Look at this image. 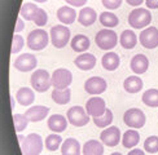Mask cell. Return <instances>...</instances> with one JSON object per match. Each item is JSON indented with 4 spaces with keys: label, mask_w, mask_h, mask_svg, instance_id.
I'll list each match as a JSON object with an SVG mask.
<instances>
[{
    "label": "cell",
    "mask_w": 158,
    "mask_h": 155,
    "mask_svg": "<svg viewBox=\"0 0 158 155\" xmlns=\"http://www.w3.org/2000/svg\"><path fill=\"white\" fill-rule=\"evenodd\" d=\"M30 81H31V87L34 88L36 92H47V90L51 88L52 85V76L49 75V73L47 70H43V69H39L35 70L32 73L31 78H30Z\"/></svg>",
    "instance_id": "cell-1"
},
{
    "label": "cell",
    "mask_w": 158,
    "mask_h": 155,
    "mask_svg": "<svg viewBox=\"0 0 158 155\" xmlns=\"http://www.w3.org/2000/svg\"><path fill=\"white\" fill-rule=\"evenodd\" d=\"M21 150L23 155H39L43 150V141L38 133H30L26 136L21 144Z\"/></svg>",
    "instance_id": "cell-2"
},
{
    "label": "cell",
    "mask_w": 158,
    "mask_h": 155,
    "mask_svg": "<svg viewBox=\"0 0 158 155\" xmlns=\"http://www.w3.org/2000/svg\"><path fill=\"white\" fill-rule=\"evenodd\" d=\"M49 36L43 29H35L27 35V47L32 50H42L48 45Z\"/></svg>",
    "instance_id": "cell-3"
},
{
    "label": "cell",
    "mask_w": 158,
    "mask_h": 155,
    "mask_svg": "<svg viewBox=\"0 0 158 155\" xmlns=\"http://www.w3.org/2000/svg\"><path fill=\"white\" fill-rule=\"evenodd\" d=\"M95 42L97 44V47L100 49H104V50H110L113 49L117 43H118V36L117 34L110 30V29H104V30H100L96 34V38H95Z\"/></svg>",
    "instance_id": "cell-4"
},
{
    "label": "cell",
    "mask_w": 158,
    "mask_h": 155,
    "mask_svg": "<svg viewBox=\"0 0 158 155\" xmlns=\"http://www.w3.org/2000/svg\"><path fill=\"white\" fill-rule=\"evenodd\" d=\"M152 21V14L148 9L144 8H135L128 16V23L134 29H143L148 26Z\"/></svg>",
    "instance_id": "cell-5"
},
{
    "label": "cell",
    "mask_w": 158,
    "mask_h": 155,
    "mask_svg": "<svg viewBox=\"0 0 158 155\" xmlns=\"http://www.w3.org/2000/svg\"><path fill=\"white\" fill-rule=\"evenodd\" d=\"M70 40V30L66 26L56 25L51 29V42L56 48H64Z\"/></svg>",
    "instance_id": "cell-6"
},
{
    "label": "cell",
    "mask_w": 158,
    "mask_h": 155,
    "mask_svg": "<svg viewBox=\"0 0 158 155\" xmlns=\"http://www.w3.org/2000/svg\"><path fill=\"white\" fill-rule=\"evenodd\" d=\"M123 121L124 124L130 128H135V129H139L143 128L145 125V114H144L140 109H128L126 113L123 115Z\"/></svg>",
    "instance_id": "cell-7"
},
{
    "label": "cell",
    "mask_w": 158,
    "mask_h": 155,
    "mask_svg": "<svg viewBox=\"0 0 158 155\" xmlns=\"http://www.w3.org/2000/svg\"><path fill=\"white\" fill-rule=\"evenodd\" d=\"M66 116L70 124L74 127H83L88 124L89 121V115L82 106H73L71 109H69Z\"/></svg>",
    "instance_id": "cell-8"
},
{
    "label": "cell",
    "mask_w": 158,
    "mask_h": 155,
    "mask_svg": "<svg viewBox=\"0 0 158 155\" xmlns=\"http://www.w3.org/2000/svg\"><path fill=\"white\" fill-rule=\"evenodd\" d=\"M73 81V74L68 69H57L52 74V87L57 89L69 88Z\"/></svg>",
    "instance_id": "cell-9"
},
{
    "label": "cell",
    "mask_w": 158,
    "mask_h": 155,
    "mask_svg": "<svg viewBox=\"0 0 158 155\" xmlns=\"http://www.w3.org/2000/svg\"><path fill=\"white\" fill-rule=\"evenodd\" d=\"M140 43L144 48L147 49H153L158 47V29L150 26L147 27L145 30L141 31V34L139 35Z\"/></svg>",
    "instance_id": "cell-10"
},
{
    "label": "cell",
    "mask_w": 158,
    "mask_h": 155,
    "mask_svg": "<svg viewBox=\"0 0 158 155\" xmlns=\"http://www.w3.org/2000/svg\"><path fill=\"white\" fill-rule=\"evenodd\" d=\"M85 111H87L89 116L97 118V116H101L105 114L106 103H105L104 98H101V97H92L85 103Z\"/></svg>",
    "instance_id": "cell-11"
},
{
    "label": "cell",
    "mask_w": 158,
    "mask_h": 155,
    "mask_svg": "<svg viewBox=\"0 0 158 155\" xmlns=\"http://www.w3.org/2000/svg\"><path fill=\"white\" fill-rule=\"evenodd\" d=\"M106 81L104 78L100 76H92L84 83V90L89 94H101L106 90Z\"/></svg>",
    "instance_id": "cell-12"
},
{
    "label": "cell",
    "mask_w": 158,
    "mask_h": 155,
    "mask_svg": "<svg viewBox=\"0 0 158 155\" xmlns=\"http://www.w3.org/2000/svg\"><path fill=\"white\" fill-rule=\"evenodd\" d=\"M36 57L32 56L30 53H23L21 54L19 57L16 58L15 63H13V66H15L18 71H22V73H29V71L34 70L36 67Z\"/></svg>",
    "instance_id": "cell-13"
},
{
    "label": "cell",
    "mask_w": 158,
    "mask_h": 155,
    "mask_svg": "<svg viewBox=\"0 0 158 155\" xmlns=\"http://www.w3.org/2000/svg\"><path fill=\"white\" fill-rule=\"evenodd\" d=\"M100 140L106 146H117L121 141V131L118 127H109L100 133Z\"/></svg>",
    "instance_id": "cell-14"
},
{
    "label": "cell",
    "mask_w": 158,
    "mask_h": 155,
    "mask_svg": "<svg viewBox=\"0 0 158 155\" xmlns=\"http://www.w3.org/2000/svg\"><path fill=\"white\" fill-rule=\"evenodd\" d=\"M49 113V109L47 106H42V105H38V106H31L30 109L26 110V118L29 119V121L31 123H36V121H40L44 118H47V115Z\"/></svg>",
    "instance_id": "cell-15"
},
{
    "label": "cell",
    "mask_w": 158,
    "mask_h": 155,
    "mask_svg": "<svg viewBox=\"0 0 158 155\" xmlns=\"http://www.w3.org/2000/svg\"><path fill=\"white\" fill-rule=\"evenodd\" d=\"M130 67L137 75L144 74L148 70V67H149V60H148V57L141 54V53L134 56L132 60H131V62H130Z\"/></svg>",
    "instance_id": "cell-16"
},
{
    "label": "cell",
    "mask_w": 158,
    "mask_h": 155,
    "mask_svg": "<svg viewBox=\"0 0 158 155\" xmlns=\"http://www.w3.org/2000/svg\"><path fill=\"white\" fill-rule=\"evenodd\" d=\"M74 63L78 69H81L83 71H88L96 66V57L91 53H82L75 58Z\"/></svg>",
    "instance_id": "cell-17"
},
{
    "label": "cell",
    "mask_w": 158,
    "mask_h": 155,
    "mask_svg": "<svg viewBox=\"0 0 158 155\" xmlns=\"http://www.w3.org/2000/svg\"><path fill=\"white\" fill-rule=\"evenodd\" d=\"M68 127V120L64 115L60 114H53L49 116L48 119V128L51 129L52 132H56V133H61L64 132Z\"/></svg>",
    "instance_id": "cell-18"
},
{
    "label": "cell",
    "mask_w": 158,
    "mask_h": 155,
    "mask_svg": "<svg viewBox=\"0 0 158 155\" xmlns=\"http://www.w3.org/2000/svg\"><path fill=\"white\" fill-rule=\"evenodd\" d=\"M57 18H58V21H60L61 23H64V25H71L77 18V12L71 8V6L65 5V6L58 8Z\"/></svg>",
    "instance_id": "cell-19"
},
{
    "label": "cell",
    "mask_w": 158,
    "mask_h": 155,
    "mask_svg": "<svg viewBox=\"0 0 158 155\" xmlns=\"http://www.w3.org/2000/svg\"><path fill=\"white\" fill-rule=\"evenodd\" d=\"M16 100L18 101L19 105L22 106H30L32 102L35 100V94L32 92L31 88H27V87H22L17 90L16 93Z\"/></svg>",
    "instance_id": "cell-20"
},
{
    "label": "cell",
    "mask_w": 158,
    "mask_h": 155,
    "mask_svg": "<svg viewBox=\"0 0 158 155\" xmlns=\"http://www.w3.org/2000/svg\"><path fill=\"white\" fill-rule=\"evenodd\" d=\"M70 45H71V49H73L74 52H78V53H84V52L89 48L91 42H89L88 36L78 34V35L73 36V40H71Z\"/></svg>",
    "instance_id": "cell-21"
},
{
    "label": "cell",
    "mask_w": 158,
    "mask_h": 155,
    "mask_svg": "<svg viewBox=\"0 0 158 155\" xmlns=\"http://www.w3.org/2000/svg\"><path fill=\"white\" fill-rule=\"evenodd\" d=\"M81 144L75 138H68L62 142L61 154L62 155H81Z\"/></svg>",
    "instance_id": "cell-22"
},
{
    "label": "cell",
    "mask_w": 158,
    "mask_h": 155,
    "mask_svg": "<svg viewBox=\"0 0 158 155\" xmlns=\"http://www.w3.org/2000/svg\"><path fill=\"white\" fill-rule=\"evenodd\" d=\"M121 63V60H119V56L114 52H108L106 54H104V57L101 58V65L105 70L108 71H114L118 69Z\"/></svg>",
    "instance_id": "cell-23"
},
{
    "label": "cell",
    "mask_w": 158,
    "mask_h": 155,
    "mask_svg": "<svg viewBox=\"0 0 158 155\" xmlns=\"http://www.w3.org/2000/svg\"><path fill=\"white\" fill-rule=\"evenodd\" d=\"M83 155H102L104 145L102 142L96 140H89L83 145Z\"/></svg>",
    "instance_id": "cell-24"
},
{
    "label": "cell",
    "mask_w": 158,
    "mask_h": 155,
    "mask_svg": "<svg viewBox=\"0 0 158 155\" xmlns=\"http://www.w3.org/2000/svg\"><path fill=\"white\" fill-rule=\"evenodd\" d=\"M96 18H97V14H96L95 9L89 8V6H85V8H83L79 12L78 21L82 26H91L92 23H95Z\"/></svg>",
    "instance_id": "cell-25"
},
{
    "label": "cell",
    "mask_w": 158,
    "mask_h": 155,
    "mask_svg": "<svg viewBox=\"0 0 158 155\" xmlns=\"http://www.w3.org/2000/svg\"><path fill=\"white\" fill-rule=\"evenodd\" d=\"M140 141V134L135 129H128L124 132L123 137H122V145L126 149H132L135 147Z\"/></svg>",
    "instance_id": "cell-26"
},
{
    "label": "cell",
    "mask_w": 158,
    "mask_h": 155,
    "mask_svg": "<svg viewBox=\"0 0 158 155\" xmlns=\"http://www.w3.org/2000/svg\"><path fill=\"white\" fill-rule=\"evenodd\" d=\"M121 45L124 49H132L136 47V43H137V35L132 30H124L122 34H121Z\"/></svg>",
    "instance_id": "cell-27"
},
{
    "label": "cell",
    "mask_w": 158,
    "mask_h": 155,
    "mask_svg": "<svg viewBox=\"0 0 158 155\" xmlns=\"http://www.w3.org/2000/svg\"><path fill=\"white\" fill-rule=\"evenodd\" d=\"M70 96H71L70 88H65V89L55 88L52 90V100H53L57 105H66V103H69Z\"/></svg>",
    "instance_id": "cell-28"
},
{
    "label": "cell",
    "mask_w": 158,
    "mask_h": 155,
    "mask_svg": "<svg viewBox=\"0 0 158 155\" xmlns=\"http://www.w3.org/2000/svg\"><path fill=\"white\" fill-rule=\"evenodd\" d=\"M123 88L128 93H137L140 92L143 88V80L137 76H128L126 80L123 81Z\"/></svg>",
    "instance_id": "cell-29"
},
{
    "label": "cell",
    "mask_w": 158,
    "mask_h": 155,
    "mask_svg": "<svg viewBox=\"0 0 158 155\" xmlns=\"http://www.w3.org/2000/svg\"><path fill=\"white\" fill-rule=\"evenodd\" d=\"M143 102L149 107H158V89H148L141 97Z\"/></svg>",
    "instance_id": "cell-30"
},
{
    "label": "cell",
    "mask_w": 158,
    "mask_h": 155,
    "mask_svg": "<svg viewBox=\"0 0 158 155\" xmlns=\"http://www.w3.org/2000/svg\"><path fill=\"white\" fill-rule=\"evenodd\" d=\"M118 22H119L118 17L115 14H113V13H110V12H102L100 14V23L102 26H105V27H108V29L115 27V26L118 25Z\"/></svg>",
    "instance_id": "cell-31"
},
{
    "label": "cell",
    "mask_w": 158,
    "mask_h": 155,
    "mask_svg": "<svg viewBox=\"0 0 158 155\" xmlns=\"http://www.w3.org/2000/svg\"><path fill=\"white\" fill-rule=\"evenodd\" d=\"M38 8L39 6L35 5L34 3H25L21 8V12H19V16L25 19H27V21H32V18H34Z\"/></svg>",
    "instance_id": "cell-32"
},
{
    "label": "cell",
    "mask_w": 158,
    "mask_h": 155,
    "mask_svg": "<svg viewBox=\"0 0 158 155\" xmlns=\"http://www.w3.org/2000/svg\"><path fill=\"white\" fill-rule=\"evenodd\" d=\"M111 121H113V113H111L109 109H106V111H105L104 115L97 116V118H94L95 125L98 127V128H105V127H108V125L111 124Z\"/></svg>",
    "instance_id": "cell-33"
},
{
    "label": "cell",
    "mask_w": 158,
    "mask_h": 155,
    "mask_svg": "<svg viewBox=\"0 0 158 155\" xmlns=\"http://www.w3.org/2000/svg\"><path fill=\"white\" fill-rule=\"evenodd\" d=\"M13 121H15L16 132L21 133V132H23L26 129V127H27L29 119L26 118L25 114H15V115H13Z\"/></svg>",
    "instance_id": "cell-34"
},
{
    "label": "cell",
    "mask_w": 158,
    "mask_h": 155,
    "mask_svg": "<svg viewBox=\"0 0 158 155\" xmlns=\"http://www.w3.org/2000/svg\"><path fill=\"white\" fill-rule=\"evenodd\" d=\"M62 144V138L58 134H49L47 138H45V147L48 149L49 151H56L58 147Z\"/></svg>",
    "instance_id": "cell-35"
},
{
    "label": "cell",
    "mask_w": 158,
    "mask_h": 155,
    "mask_svg": "<svg viewBox=\"0 0 158 155\" xmlns=\"http://www.w3.org/2000/svg\"><path fill=\"white\" fill-rule=\"evenodd\" d=\"M144 150L150 154L158 153V136H149L144 142Z\"/></svg>",
    "instance_id": "cell-36"
},
{
    "label": "cell",
    "mask_w": 158,
    "mask_h": 155,
    "mask_svg": "<svg viewBox=\"0 0 158 155\" xmlns=\"http://www.w3.org/2000/svg\"><path fill=\"white\" fill-rule=\"evenodd\" d=\"M32 22H34L36 26H39V27L45 26V23L48 22V14H47V12H45L44 9H42V8H38L34 18H32Z\"/></svg>",
    "instance_id": "cell-37"
},
{
    "label": "cell",
    "mask_w": 158,
    "mask_h": 155,
    "mask_svg": "<svg viewBox=\"0 0 158 155\" xmlns=\"http://www.w3.org/2000/svg\"><path fill=\"white\" fill-rule=\"evenodd\" d=\"M22 48H23V38L19 36L18 34H16L15 36H13V43H12L10 52L15 54V53H18V52L21 50Z\"/></svg>",
    "instance_id": "cell-38"
},
{
    "label": "cell",
    "mask_w": 158,
    "mask_h": 155,
    "mask_svg": "<svg viewBox=\"0 0 158 155\" xmlns=\"http://www.w3.org/2000/svg\"><path fill=\"white\" fill-rule=\"evenodd\" d=\"M102 5L108 9H118L121 6L123 0H101Z\"/></svg>",
    "instance_id": "cell-39"
},
{
    "label": "cell",
    "mask_w": 158,
    "mask_h": 155,
    "mask_svg": "<svg viewBox=\"0 0 158 155\" xmlns=\"http://www.w3.org/2000/svg\"><path fill=\"white\" fill-rule=\"evenodd\" d=\"M69 5H73V6H83L87 3V0H65Z\"/></svg>",
    "instance_id": "cell-40"
},
{
    "label": "cell",
    "mask_w": 158,
    "mask_h": 155,
    "mask_svg": "<svg viewBox=\"0 0 158 155\" xmlns=\"http://www.w3.org/2000/svg\"><path fill=\"white\" fill-rule=\"evenodd\" d=\"M145 5L149 9H158V0H145Z\"/></svg>",
    "instance_id": "cell-41"
},
{
    "label": "cell",
    "mask_w": 158,
    "mask_h": 155,
    "mask_svg": "<svg viewBox=\"0 0 158 155\" xmlns=\"http://www.w3.org/2000/svg\"><path fill=\"white\" fill-rule=\"evenodd\" d=\"M25 29V23H23V21L21 19V17H18V19H17V25H16V27H15V31H16V34H18L19 31H22Z\"/></svg>",
    "instance_id": "cell-42"
},
{
    "label": "cell",
    "mask_w": 158,
    "mask_h": 155,
    "mask_svg": "<svg viewBox=\"0 0 158 155\" xmlns=\"http://www.w3.org/2000/svg\"><path fill=\"white\" fill-rule=\"evenodd\" d=\"M127 155H145L144 150H140V149H135V150H131Z\"/></svg>",
    "instance_id": "cell-43"
},
{
    "label": "cell",
    "mask_w": 158,
    "mask_h": 155,
    "mask_svg": "<svg viewBox=\"0 0 158 155\" xmlns=\"http://www.w3.org/2000/svg\"><path fill=\"white\" fill-rule=\"evenodd\" d=\"M126 2L130 5H132V6H137V5H141L144 0H126Z\"/></svg>",
    "instance_id": "cell-44"
},
{
    "label": "cell",
    "mask_w": 158,
    "mask_h": 155,
    "mask_svg": "<svg viewBox=\"0 0 158 155\" xmlns=\"http://www.w3.org/2000/svg\"><path fill=\"white\" fill-rule=\"evenodd\" d=\"M15 105H16V102H15V97H12V96H10V106H12V110L15 109Z\"/></svg>",
    "instance_id": "cell-45"
},
{
    "label": "cell",
    "mask_w": 158,
    "mask_h": 155,
    "mask_svg": "<svg viewBox=\"0 0 158 155\" xmlns=\"http://www.w3.org/2000/svg\"><path fill=\"white\" fill-rule=\"evenodd\" d=\"M34 2H36V3H45V2H48V0H34Z\"/></svg>",
    "instance_id": "cell-46"
},
{
    "label": "cell",
    "mask_w": 158,
    "mask_h": 155,
    "mask_svg": "<svg viewBox=\"0 0 158 155\" xmlns=\"http://www.w3.org/2000/svg\"><path fill=\"white\" fill-rule=\"evenodd\" d=\"M110 155H122L121 153H113V154H110Z\"/></svg>",
    "instance_id": "cell-47"
}]
</instances>
